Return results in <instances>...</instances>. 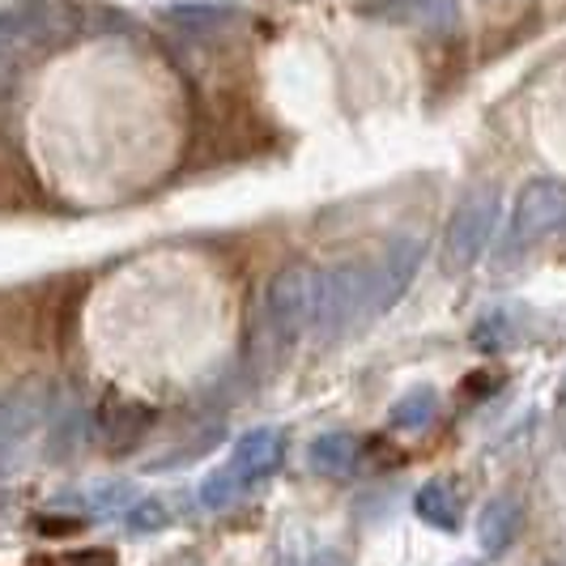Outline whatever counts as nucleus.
<instances>
[{
	"label": "nucleus",
	"mask_w": 566,
	"mask_h": 566,
	"mask_svg": "<svg viewBox=\"0 0 566 566\" xmlns=\"http://www.w3.org/2000/svg\"><path fill=\"white\" fill-rule=\"evenodd\" d=\"M558 227H566V179H554V175L528 179L520 188V197H515V209H511V243L528 248L545 234H554Z\"/></svg>",
	"instance_id": "nucleus-2"
},
{
	"label": "nucleus",
	"mask_w": 566,
	"mask_h": 566,
	"mask_svg": "<svg viewBox=\"0 0 566 566\" xmlns=\"http://www.w3.org/2000/svg\"><path fill=\"white\" fill-rule=\"evenodd\" d=\"M515 533H520V503L511 494L490 499L482 515H478V545H482V554H490V558L507 554Z\"/></svg>",
	"instance_id": "nucleus-6"
},
{
	"label": "nucleus",
	"mask_w": 566,
	"mask_h": 566,
	"mask_svg": "<svg viewBox=\"0 0 566 566\" xmlns=\"http://www.w3.org/2000/svg\"><path fill=\"white\" fill-rule=\"evenodd\" d=\"M439 418V392L434 388H413L388 409V426L392 430H426Z\"/></svg>",
	"instance_id": "nucleus-9"
},
{
	"label": "nucleus",
	"mask_w": 566,
	"mask_h": 566,
	"mask_svg": "<svg viewBox=\"0 0 566 566\" xmlns=\"http://www.w3.org/2000/svg\"><path fill=\"white\" fill-rule=\"evenodd\" d=\"M370 18L426 34H448L460 27V0H379L370 4Z\"/></svg>",
	"instance_id": "nucleus-5"
},
{
	"label": "nucleus",
	"mask_w": 566,
	"mask_h": 566,
	"mask_svg": "<svg viewBox=\"0 0 566 566\" xmlns=\"http://www.w3.org/2000/svg\"><path fill=\"white\" fill-rule=\"evenodd\" d=\"M422 239H392L388 252L367 264V315H384L400 303V294L413 285V273L422 264Z\"/></svg>",
	"instance_id": "nucleus-3"
},
{
	"label": "nucleus",
	"mask_w": 566,
	"mask_h": 566,
	"mask_svg": "<svg viewBox=\"0 0 566 566\" xmlns=\"http://www.w3.org/2000/svg\"><path fill=\"white\" fill-rule=\"evenodd\" d=\"M455 566H478V563H455Z\"/></svg>",
	"instance_id": "nucleus-11"
},
{
	"label": "nucleus",
	"mask_w": 566,
	"mask_h": 566,
	"mask_svg": "<svg viewBox=\"0 0 566 566\" xmlns=\"http://www.w3.org/2000/svg\"><path fill=\"white\" fill-rule=\"evenodd\" d=\"M413 515L430 524L434 533H455L460 528V494L448 482H426L413 494Z\"/></svg>",
	"instance_id": "nucleus-7"
},
{
	"label": "nucleus",
	"mask_w": 566,
	"mask_h": 566,
	"mask_svg": "<svg viewBox=\"0 0 566 566\" xmlns=\"http://www.w3.org/2000/svg\"><path fill=\"white\" fill-rule=\"evenodd\" d=\"M558 400H563V405H566V379H563V388H558Z\"/></svg>",
	"instance_id": "nucleus-10"
},
{
	"label": "nucleus",
	"mask_w": 566,
	"mask_h": 566,
	"mask_svg": "<svg viewBox=\"0 0 566 566\" xmlns=\"http://www.w3.org/2000/svg\"><path fill=\"white\" fill-rule=\"evenodd\" d=\"M307 464L315 473H328V478H345L354 464H358V439L354 434H319L307 452Z\"/></svg>",
	"instance_id": "nucleus-8"
},
{
	"label": "nucleus",
	"mask_w": 566,
	"mask_h": 566,
	"mask_svg": "<svg viewBox=\"0 0 566 566\" xmlns=\"http://www.w3.org/2000/svg\"><path fill=\"white\" fill-rule=\"evenodd\" d=\"M499 218H503V200L494 188H478V192L460 200V209L452 213V227H448V243H443V269L448 273L473 269L490 248Z\"/></svg>",
	"instance_id": "nucleus-1"
},
{
	"label": "nucleus",
	"mask_w": 566,
	"mask_h": 566,
	"mask_svg": "<svg viewBox=\"0 0 566 566\" xmlns=\"http://www.w3.org/2000/svg\"><path fill=\"white\" fill-rule=\"evenodd\" d=\"M319 277L315 269H285L277 273V282L269 290V312L277 319L282 333H298L303 324H315V312H319Z\"/></svg>",
	"instance_id": "nucleus-4"
}]
</instances>
